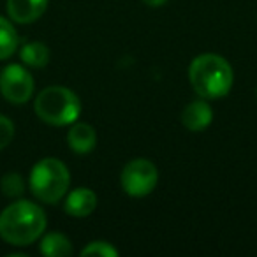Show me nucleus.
I'll return each mask as SVG.
<instances>
[{
  "instance_id": "423d86ee",
  "label": "nucleus",
  "mask_w": 257,
  "mask_h": 257,
  "mask_svg": "<svg viewBox=\"0 0 257 257\" xmlns=\"http://www.w3.org/2000/svg\"><path fill=\"white\" fill-rule=\"evenodd\" d=\"M0 93L11 104H25L34 93V78L23 65L9 64L0 71Z\"/></svg>"
},
{
  "instance_id": "20e7f679",
  "label": "nucleus",
  "mask_w": 257,
  "mask_h": 257,
  "mask_svg": "<svg viewBox=\"0 0 257 257\" xmlns=\"http://www.w3.org/2000/svg\"><path fill=\"white\" fill-rule=\"evenodd\" d=\"M30 190L44 204H57L67 194L71 173L67 166L55 157L41 159L30 171Z\"/></svg>"
},
{
  "instance_id": "f03ea898",
  "label": "nucleus",
  "mask_w": 257,
  "mask_h": 257,
  "mask_svg": "<svg viewBox=\"0 0 257 257\" xmlns=\"http://www.w3.org/2000/svg\"><path fill=\"white\" fill-rule=\"evenodd\" d=\"M189 79L203 99H220L227 95L234 81L232 67L224 57L215 53L197 55L189 67Z\"/></svg>"
},
{
  "instance_id": "6e6552de",
  "label": "nucleus",
  "mask_w": 257,
  "mask_h": 257,
  "mask_svg": "<svg viewBox=\"0 0 257 257\" xmlns=\"http://www.w3.org/2000/svg\"><path fill=\"white\" fill-rule=\"evenodd\" d=\"M97 208V194L92 189H74L72 192L67 194L65 197L64 210L67 215L76 218H85L88 215H92Z\"/></svg>"
},
{
  "instance_id": "ddd939ff",
  "label": "nucleus",
  "mask_w": 257,
  "mask_h": 257,
  "mask_svg": "<svg viewBox=\"0 0 257 257\" xmlns=\"http://www.w3.org/2000/svg\"><path fill=\"white\" fill-rule=\"evenodd\" d=\"M18 44L20 37L13 23L4 16H0V60L13 57L18 50Z\"/></svg>"
},
{
  "instance_id": "39448f33",
  "label": "nucleus",
  "mask_w": 257,
  "mask_h": 257,
  "mask_svg": "<svg viewBox=\"0 0 257 257\" xmlns=\"http://www.w3.org/2000/svg\"><path fill=\"white\" fill-rule=\"evenodd\" d=\"M159 182V169L148 159H133L123 166L120 183L125 194L133 197H145L152 194Z\"/></svg>"
},
{
  "instance_id": "9b49d317",
  "label": "nucleus",
  "mask_w": 257,
  "mask_h": 257,
  "mask_svg": "<svg viewBox=\"0 0 257 257\" xmlns=\"http://www.w3.org/2000/svg\"><path fill=\"white\" fill-rule=\"evenodd\" d=\"M39 250L46 257H65L72 253V243L62 232H48L41 236Z\"/></svg>"
},
{
  "instance_id": "7ed1b4c3",
  "label": "nucleus",
  "mask_w": 257,
  "mask_h": 257,
  "mask_svg": "<svg viewBox=\"0 0 257 257\" xmlns=\"http://www.w3.org/2000/svg\"><path fill=\"white\" fill-rule=\"evenodd\" d=\"M36 114L43 121L55 127L72 125L81 114L79 97L67 86L53 85L39 92L34 102Z\"/></svg>"
},
{
  "instance_id": "dca6fc26",
  "label": "nucleus",
  "mask_w": 257,
  "mask_h": 257,
  "mask_svg": "<svg viewBox=\"0 0 257 257\" xmlns=\"http://www.w3.org/2000/svg\"><path fill=\"white\" fill-rule=\"evenodd\" d=\"M15 138V123L6 114H0V150L9 147Z\"/></svg>"
},
{
  "instance_id": "f257e3e1",
  "label": "nucleus",
  "mask_w": 257,
  "mask_h": 257,
  "mask_svg": "<svg viewBox=\"0 0 257 257\" xmlns=\"http://www.w3.org/2000/svg\"><path fill=\"white\" fill-rule=\"evenodd\" d=\"M46 213L32 201H16L0 213V238L13 246L37 241L46 229Z\"/></svg>"
},
{
  "instance_id": "4468645a",
  "label": "nucleus",
  "mask_w": 257,
  "mask_h": 257,
  "mask_svg": "<svg viewBox=\"0 0 257 257\" xmlns=\"http://www.w3.org/2000/svg\"><path fill=\"white\" fill-rule=\"evenodd\" d=\"M0 192L4 194L6 197H11L16 199L25 192V182H23V176L20 173H6L0 180Z\"/></svg>"
},
{
  "instance_id": "f3484780",
  "label": "nucleus",
  "mask_w": 257,
  "mask_h": 257,
  "mask_svg": "<svg viewBox=\"0 0 257 257\" xmlns=\"http://www.w3.org/2000/svg\"><path fill=\"white\" fill-rule=\"evenodd\" d=\"M143 2L148 6V8H161V6H164L168 0H143Z\"/></svg>"
},
{
  "instance_id": "9d476101",
  "label": "nucleus",
  "mask_w": 257,
  "mask_h": 257,
  "mask_svg": "<svg viewBox=\"0 0 257 257\" xmlns=\"http://www.w3.org/2000/svg\"><path fill=\"white\" fill-rule=\"evenodd\" d=\"M67 145L79 155L90 154L97 145V133L90 123H72L67 133Z\"/></svg>"
},
{
  "instance_id": "2eb2a0df",
  "label": "nucleus",
  "mask_w": 257,
  "mask_h": 257,
  "mask_svg": "<svg viewBox=\"0 0 257 257\" xmlns=\"http://www.w3.org/2000/svg\"><path fill=\"white\" fill-rule=\"evenodd\" d=\"M81 255H102V257H116L118 250L111 245L109 241H90L85 248L81 250Z\"/></svg>"
},
{
  "instance_id": "f8f14e48",
  "label": "nucleus",
  "mask_w": 257,
  "mask_h": 257,
  "mask_svg": "<svg viewBox=\"0 0 257 257\" xmlns=\"http://www.w3.org/2000/svg\"><path fill=\"white\" fill-rule=\"evenodd\" d=\"M20 58L25 65L41 69L50 62V48L41 41H32V43L23 44V48L20 50Z\"/></svg>"
},
{
  "instance_id": "0eeeda50",
  "label": "nucleus",
  "mask_w": 257,
  "mask_h": 257,
  "mask_svg": "<svg viewBox=\"0 0 257 257\" xmlns=\"http://www.w3.org/2000/svg\"><path fill=\"white\" fill-rule=\"evenodd\" d=\"M48 0H8V15L13 22L29 25L44 15Z\"/></svg>"
},
{
  "instance_id": "1a4fd4ad",
  "label": "nucleus",
  "mask_w": 257,
  "mask_h": 257,
  "mask_svg": "<svg viewBox=\"0 0 257 257\" xmlns=\"http://www.w3.org/2000/svg\"><path fill=\"white\" fill-rule=\"evenodd\" d=\"M211 120H213V109L203 97L187 104L182 113V123L185 125V128H189L190 133L204 131L211 123Z\"/></svg>"
}]
</instances>
